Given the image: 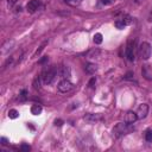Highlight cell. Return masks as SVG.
<instances>
[{
	"mask_svg": "<svg viewBox=\"0 0 152 152\" xmlns=\"http://www.w3.org/2000/svg\"><path fill=\"white\" fill-rule=\"evenodd\" d=\"M141 74H142V76L147 80V81H152V69H151V66L150 65H144L142 66V69H141Z\"/></svg>",
	"mask_w": 152,
	"mask_h": 152,
	"instance_id": "10",
	"label": "cell"
},
{
	"mask_svg": "<svg viewBox=\"0 0 152 152\" xmlns=\"http://www.w3.org/2000/svg\"><path fill=\"white\" fill-rule=\"evenodd\" d=\"M101 1V4L102 5H106V6H109V5H112V4H114L116 0H100Z\"/></svg>",
	"mask_w": 152,
	"mask_h": 152,
	"instance_id": "21",
	"label": "cell"
},
{
	"mask_svg": "<svg viewBox=\"0 0 152 152\" xmlns=\"http://www.w3.org/2000/svg\"><path fill=\"white\" fill-rule=\"evenodd\" d=\"M121 19H122V21L126 24V26H127V25H131V24L133 23V18H132L131 15H127V14H126V15H124Z\"/></svg>",
	"mask_w": 152,
	"mask_h": 152,
	"instance_id": "16",
	"label": "cell"
},
{
	"mask_svg": "<svg viewBox=\"0 0 152 152\" xmlns=\"http://www.w3.org/2000/svg\"><path fill=\"white\" fill-rule=\"evenodd\" d=\"M0 141H1V145H7L8 144V141H7V139L5 138V137H1V139H0Z\"/></svg>",
	"mask_w": 152,
	"mask_h": 152,
	"instance_id": "25",
	"label": "cell"
},
{
	"mask_svg": "<svg viewBox=\"0 0 152 152\" xmlns=\"http://www.w3.org/2000/svg\"><path fill=\"white\" fill-rule=\"evenodd\" d=\"M71 88H72V83H71L68 78H63V80L58 83V86H57V89H58V91H61V93H68V91L71 90Z\"/></svg>",
	"mask_w": 152,
	"mask_h": 152,
	"instance_id": "4",
	"label": "cell"
},
{
	"mask_svg": "<svg viewBox=\"0 0 152 152\" xmlns=\"http://www.w3.org/2000/svg\"><path fill=\"white\" fill-rule=\"evenodd\" d=\"M57 75H59V77H63V78H66L70 76V69L65 65H61L58 69H57Z\"/></svg>",
	"mask_w": 152,
	"mask_h": 152,
	"instance_id": "9",
	"label": "cell"
},
{
	"mask_svg": "<svg viewBox=\"0 0 152 152\" xmlns=\"http://www.w3.org/2000/svg\"><path fill=\"white\" fill-rule=\"evenodd\" d=\"M26 94H27V91L25 89H23L21 93H20V100H25L26 99Z\"/></svg>",
	"mask_w": 152,
	"mask_h": 152,
	"instance_id": "22",
	"label": "cell"
},
{
	"mask_svg": "<svg viewBox=\"0 0 152 152\" xmlns=\"http://www.w3.org/2000/svg\"><path fill=\"white\" fill-rule=\"evenodd\" d=\"M40 6V1L39 0H31L28 1V4L26 5V10L28 13H34Z\"/></svg>",
	"mask_w": 152,
	"mask_h": 152,
	"instance_id": "7",
	"label": "cell"
},
{
	"mask_svg": "<svg viewBox=\"0 0 152 152\" xmlns=\"http://www.w3.org/2000/svg\"><path fill=\"white\" fill-rule=\"evenodd\" d=\"M95 82H96V80H95V77H93V78H91V80L89 81V87H94Z\"/></svg>",
	"mask_w": 152,
	"mask_h": 152,
	"instance_id": "26",
	"label": "cell"
},
{
	"mask_svg": "<svg viewBox=\"0 0 152 152\" xmlns=\"http://www.w3.org/2000/svg\"><path fill=\"white\" fill-rule=\"evenodd\" d=\"M62 124H63L62 120H56V121H55V125H56V126H61Z\"/></svg>",
	"mask_w": 152,
	"mask_h": 152,
	"instance_id": "28",
	"label": "cell"
},
{
	"mask_svg": "<svg viewBox=\"0 0 152 152\" xmlns=\"http://www.w3.org/2000/svg\"><path fill=\"white\" fill-rule=\"evenodd\" d=\"M126 57H127V59L129 62H133L134 58H135L134 57V44L132 45L131 42L127 44V48H126Z\"/></svg>",
	"mask_w": 152,
	"mask_h": 152,
	"instance_id": "8",
	"label": "cell"
},
{
	"mask_svg": "<svg viewBox=\"0 0 152 152\" xmlns=\"http://www.w3.org/2000/svg\"><path fill=\"white\" fill-rule=\"evenodd\" d=\"M148 20H150V21H152V12H151V13H150V15H148Z\"/></svg>",
	"mask_w": 152,
	"mask_h": 152,
	"instance_id": "29",
	"label": "cell"
},
{
	"mask_svg": "<svg viewBox=\"0 0 152 152\" xmlns=\"http://www.w3.org/2000/svg\"><path fill=\"white\" fill-rule=\"evenodd\" d=\"M138 1H144V0H138Z\"/></svg>",
	"mask_w": 152,
	"mask_h": 152,
	"instance_id": "30",
	"label": "cell"
},
{
	"mask_svg": "<svg viewBox=\"0 0 152 152\" xmlns=\"http://www.w3.org/2000/svg\"><path fill=\"white\" fill-rule=\"evenodd\" d=\"M132 76H134L133 72H132V71H128V72L126 74V76H125V78H126V80H132V78H133Z\"/></svg>",
	"mask_w": 152,
	"mask_h": 152,
	"instance_id": "23",
	"label": "cell"
},
{
	"mask_svg": "<svg viewBox=\"0 0 152 152\" xmlns=\"http://www.w3.org/2000/svg\"><path fill=\"white\" fill-rule=\"evenodd\" d=\"M93 40H94L95 44H101V43H102V34H101V33H95Z\"/></svg>",
	"mask_w": 152,
	"mask_h": 152,
	"instance_id": "18",
	"label": "cell"
},
{
	"mask_svg": "<svg viewBox=\"0 0 152 152\" xmlns=\"http://www.w3.org/2000/svg\"><path fill=\"white\" fill-rule=\"evenodd\" d=\"M137 120H138L137 112L128 110V112L125 114V122H126V124H128V125H133V124H134Z\"/></svg>",
	"mask_w": 152,
	"mask_h": 152,
	"instance_id": "5",
	"label": "cell"
},
{
	"mask_svg": "<svg viewBox=\"0 0 152 152\" xmlns=\"http://www.w3.org/2000/svg\"><path fill=\"white\" fill-rule=\"evenodd\" d=\"M131 126H132V125H128V124H126V122H125V124H124V122L116 124V125L114 126V128H113V137H114V138H120V137L127 134V133L131 132V129H132Z\"/></svg>",
	"mask_w": 152,
	"mask_h": 152,
	"instance_id": "2",
	"label": "cell"
},
{
	"mask_svg": "<svg viewBox=\"0 0 152 152\" xmlns=\"http://www.w3.org/2000/svg\"><path fill=\"white\" fill-rule=\"evenodd\" d=\"M64 2L71 7H76L82 2V0H64Z\"/></svg>",
	"mask_w": 152,
	"mask_h": 152,
	"instance_id": "15",
	"label": "cell"
},
{
	"mask_svg": "<svg viewBox=\"0 0 152 152\" xmlns=\"http://www.w3.org/2000/svg\"><path fill=\"white\" fill-rule=\"evenodd\" d=\"M147 114H148V106L146 103H141L138 107V110H137L138 119H145Z\"/></svg>",
	"mask_w": 152,
	"mask_h": 152,
	"instance_id": "6",
	"label": "cell"
},
{
	"mask_svg": "<svg viewBox=\"0 0 152 152\" xmlns=\"http://www.w3.org/2000/svg\"><path fill=\"white\" fill-rule=\"evenodd\" d=\"M17 1H18V0H7V2H8V5H10V6H13Z\"/></svg>",
	"mask_w": 152,
	"mask_h": 152,
	"instance_id": "27",
	"label": "cell"
},
{
	"mask_svg": "<svg viewBox=\"0 0 152 152\" xmlns=\"http://www.w3.org/2000/svg\"><path fill=\"white\" fill-rule=\"evenodd\" d=\"M145 140L148 142H152V129H146L145 132Z\"/></svg>",
	"mask_w": 152,
	"mask_h": 152,
	"instance_id": "19",
	"label": "cell"
},
{
	"mask_svg": "<svg viewBox=\"0 0 152 152\" xmlns=\"http://www.w3.org/2000/svg\"><path fill=\"white\" fill-rule=\"evenodd\" d=\"M84 69H86V71L88 74H95L97 71V65L94 64V63H87L86 66H84Z\"/></svg>",
	"mask_w": 152,
	"mask_h": 152,
	"instance_id": "11",
	"label": "cell"
},
{
	"mask_svg": "<svg viewBox=\"0 0 152 152\" xmlns=\"http://www.w3.org/2000/svg\"><path fill=\"white\" fill-rule=\"evenodd\" d=\"M56 75H57V69H56L55 66H49V68L46 66V68L43 69L40 77H42V81H43L45 84H50V83H52V81L55 80Z\"/></svg>",
	"mask_w": 152,
	"mask_h": 152,
	"instance_id": "1",
	"label": "cell"
},
{
	"mask_svg": "<svg viewBox=\"0 0 152 152\" xmlns=\"http://www.w3.org/2000/svg\"><path fill=\"white\" fill-rule=\"evenodd\" d=\"M151 52H152V48H151V45H150V43H147V42H142L141 44H140V46H139V57L141 58V59H144V61H146V59H148L150 57H151Z\"/></svg>",
	"mask_w": 152,
	"mask_h": 152,
	"instance_id": "3",
	"label": "cell"
},
{
	"mask_svg": "<svg viewBox=\"0 0 152 152\" xmlns=\"http://www.w3.org/2000/svg\"><path fill=\"white\" fill-rule=\"evenodd\" d=\"M20 148H21L23 151H30V150H31L30 145H25V144H24V145H21V147H20Z\"/></svg>",
	"mask_w": 152,
	"mask_h": 152,
	"instance_id": "24",
	"label": "cell"
},
{
	"mask_svg": "<svg viewBox=\"0 0 152 152\" xmlns=\"http://www.w3.org/2000/svg\"><path fill=\"white\" fill-rule=\"evenodd\" d=\"M115 26H116V28H119V30H122L125 26H126V24L122 21V19L120 18V19H118L116 21H115Z\"/></svg>",
	"mask_w": 152,
	"mask_h": 152,
	"instance_id": "20",
	"label": "cell"
},
{
	"mask_svg": "<svg viewBox=\"0 0 152 152\" xmlns=\"http://www.w3.org/2000/svg\"><path fill=\"white\" fill-rule=\"evenodd\" d=\"M42 110H43V108H42V106L38 104V103H34V104L31 106V113H32L33 115H39V114L42 113Z\"/></svg>",
	"mask_w": 152,
	"mask_h": 152,
	"instance_id": "12",
	"label": "cell"
},
{
	"mask_svg": "<svg viewBox=\"0 0 152 152\" xmlns=\"http://www.w3.org/2000/svg\"><path fill=\"white\" fill-rule=\"evenodd\" d=\"M8 116H10V119H17L19 116V112L17 109H10Z\"/></svg>",
	"mask_w": 152,
	"mask_h": 152,
	"instance_id": "17",
	"label": "cell"
},
{
	"mask_svg": "<svg viewBox=\"0 0 152 152\" xmlns=\"http://www.w3.org/2000/svg\"><path fill=\"white\" fill-rule=\"evenodd\" d=\"M13 44H14V43H13L12 40H11V42H10V40H8V42H6V43L2 45V48H1V53H2V55H6V53H7V51L12 49L11 46H12Z\"/></svg>",
	"mask_w": 152,
	"mask_h": 152,
	"instance_id": "13",
	"label": "cell"
},
{
	"mask_svg": "<svg viewBox=\"0 0 152 152\" xmlns=\"http://www.w3.org/2000/svg\"><path fill=\"white\" fill-rule=\"evenodd\" d=\"M84 120L87 122H89V124H94V122H96L99 120V116L94 115V114H87V115H84Z\"/></svg>",
	"mask_w": 152,
	"mask_h": 152,
	"instance_id": "14",
	"label": "cell"
}]
</instances>
